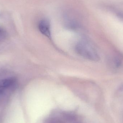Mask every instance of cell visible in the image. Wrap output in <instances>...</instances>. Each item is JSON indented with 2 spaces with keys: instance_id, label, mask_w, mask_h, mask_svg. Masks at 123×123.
Segmentation results:
<instances>
[{
  "instance_id": "obj_2",
  "label": "cell",
  "mask_w": 123,
  "mask_h": 123,
  "mask_svg": "<svg viewBox=\"0 0 123 123\" xmlns=\"http://www.w3.org/2000/svg\"><path fill=\"white\" fill-rule=\"evenodd\" d=\"M46 123H81L74 115L68 113L62 112L55 114Z\"/></svg>"
},
{
  "instance_id": "obj_3",
  "label": "cell",
  "mask_w": 123,
  "mask_h": 123,
  "mask_svg": "<svg viewBox=\"0 0 123 123\" xmlns=\"http://www.w3.org/2000/svg\"><path fill=\"white\" fill-rule=\"evenodd\" d=\"M38 28L43 35L48 38L51 37V26L49 20L47 19H41L38 23Z\"/></svg>"
},
{
  "instance_id": "obj_5",
  "label": "cell",
  "mask_w": 123,
  "mask_h": 123,
  "mask_svg": "<svg viewBox=\"0 0 123 123\" xmlns=\"http://www.w3.org/2000/svg\"><path fill=\"white\" fill-rule=\"evenodd\" d=\"M112 62L115 67H120L123 64V55L120 53L116 54L113 57Z\"/></svg>"
},
{
  "instance_id": "obj_1",
  "label": "cell",
  "mask_w": 123,
  "mask_h": 123,
  "mask_svg": "<svg viewBox=\"0 0 123 123\" xmlns=\"http://www.w3.org/2000/svg\"><path fill=\"white\" fill-rule=\"evenodd\" d=\"M77 53L84 58L92 61H98L100 57L98 52L92 44L87 40L79 42L75 46Z\"/></svg>"
},
{
  "instance_id": "obj_6",
  "label": "cell",
  "mask_w": 123,
  "mask_h": 123,
  "mask_svg": "<svg viewBox=\"0 0 123 123\" xmlns=\"http://www.w3.org/2000/svg\"><path fill=\"white\" fill-rule=\"evenodd\" d=\"M3 90L0 88V94L2 93V92H3Z\"/></svg>"
},
{
  "instance_id": "obj_4",
  "label": "cell",
  "mask_w": 123,
  "mask_h": 123,
  "mask_svg": "<svg viewBox=\"0 0 123 123\" xmlns=\"http://www.w3.org/2000/svg\"><path fill=\"white\" fill-rule=\"evenodd\" d=\"M15 82V80L12 78H8L3 80L0 81V88L4 89L8 88L12 86Z\"/></svg>"
}]
</instances>
